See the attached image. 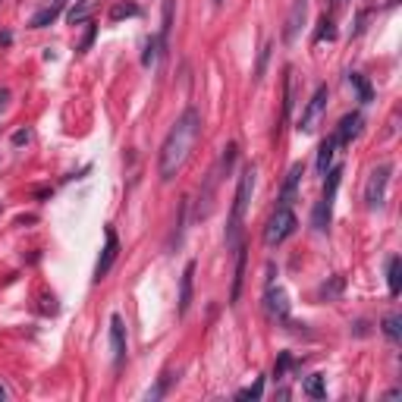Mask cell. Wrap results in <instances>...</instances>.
Here are the masks:
<instances>
[{"label": "cell", "mask_w": 402, "mask_h": 402, "mask_svg": "<svg viewBox=\"0 0 402 402\" xmlns=\"http://www.w3.org/2000/svg\"><path fill=\"white\" fill-rule=\"evenodd\" d=\"M198 135H201V113L195 110V107H188V110H182L179 117H176V123L170 126L167 138H163V144H161V154H157V173H161L163 182L179 176V170L186 167Z\"/></svg>", "instance_id": "1"}, {"label": "cell", "mask_w": 402, "mask_h": 402, "mask_svg": "<svg viewBox=\"0 0 402 402\" xmlns=\"http://www.w3.org/2000/svg\"><path fill=\"white\" fill-rule=\"evenodd\" d=\"M255 176H258L255 167H245L242 176H239L236 195H232L230 223H226V245H230V248H236L239 236H242V223H245V214H248V201H251V192H255Z\"/></svg>", "instance_id": "2"}, {"label": "cell", "mask_w": 402, "mask_h": 402, "mask_svg": "<svg viewBox=\"0 0 402 402\" xmlns=\"http://www.w3.org/2000/svg\"><path fill=\"white\" fill-rule=\"evenodd\" d=\"M295 226H299V220H295L292 207H289V204H276V211L270 214L267 226H264V245H267V248H276L280 242H286V239L292 236Z\"/></svg>", "instance_id": "3"}, {"label": "cell", "mask_w": 402, "mask_h": 402, "mask_svg": "<svg viewBox=\"0 0 402 402\" xmlns=\"http://www.w3.org/2000/svg\"><path fill=\"white\" fill-rule=\"evenodd\" d=\"M389 173H393V167H389V163H380V167H374V170H371V176H368V186H364V204H368L371 211H380V207H383V201H387Z\"/></svg>", "instance_id": "4"}, {"label": "cell", "mask_w": 402, "mask_h": 402, "mask_svg": "<svg viewBox=\"0 0 402 402\" xmlns=\"http://www.w3.org/2000/svg\"><path fill=\"white\" fill-rule=\"evenodd\" d=\"M327 100H330V88L318 85V88H314V94L308 98L302 117H299V132H314V129H318L320 117H324V110H327Z\"/></svg>", "instance_id": "5"}, {"label": "cell", "mask_w": 402, "mask_h": 402, "mask_svg": "<svg viewBox=\"0 0 402 402\" xmlns=\"http://www.w3.org/2000/svg\"><path fill=\"white\" fill-rule=\"evenodd\" d=\"M264 311H267L270 320L286 324V320H289V295H286V289L267 283V292H264Z\"/></svg>", "instance_id": "6"}, {"label": "cell", "mask_w": 402, "mask_h": 402, "mask_svg": "<svg viewBox=\"0 0 402 402\" xmlns=\"http://www.w3.org/2000/svg\"><path fill=\"white\" fill-rule=\"evenodd\" d=\"M107 242H104V248H100V258H98V264H94V280H104L107 274H110V267H113V261H117V255H119V239H117V230L113 226H107Z\"/></svg>", "instance_id": "7"}, {"label": "cell", "mask_w": 402, "mask_h": 402, "mask_svg": "<svg viewBox=\"0 0 402 402\" xmlns=\"http://www.w3.org/2000/svg\"><path fill=\"white\" fill-rule=\"evenodd\" d=\"M305 16H308V0H292L289 6V16H286V25H283V41L292 44L299 38L302 25H305Z\"/></svg>", "instance_id": "8"}, {"label": "cell", "mask_w": 402, "mask_h": 402, "mask_svg": "<svg viewBox=\"0 0 402 402\" xmlns=\"http://www.w3.org/2000/svg\"><path fill=\"white\" fill-rule=\"evenodd\" d=\"M110 349H113V364L126 362V324L119 314L110 318Z\"/></svg>", "instance_id": "9"}, {"label": "cell", "mask_w": 402, "mask_h": 402, "mask_svg": "<svg viewBox=\"0 0 402 402\" xmlns=\"http://www.w3.org/2000/svg\"><path fill=\"white\" fill-rule=\"evenodd\" d=\"M302 176H305V163H292V167H289V173H286V182H283V188H280V204H289V207H292Z\"/></svg>", "instance_id": "10"}, {"label": "cell", "mask_w": 402, "mask_h": 402, "mask_svg": "<svg viewBox=\"0 0 402 402\" xmlns=\"http://www.w3.org/2000/svg\"><path fill=\"white\" fill-rule=\"evenodd\" d=\"M217 182H220L217 170H211V173H207V179H204V188H201V195H198V207H195V220H204L207 214H211V204H214V188H217Z\"/></svg>", "instance_id": "11"}, {"label": "cell", "mask_w": 402, "mask_h": 402, "mask_svg": "<svg viewBox=\"0 0 402 402\" xmlns=\"http://www.w3.org/2000/svg\"><path fill=\"white\" fill-rule=\"evenodd\" d=\"M245 264H248V255H245V245H236V276H232V289H230V305H236L239 295H242Z\"/></svg>", "instance_id": "12"}, {"label": "cell", "mask_w": 402, "mask_h": 402, "mask_svg": "<svg viewBox=\"0 0 402 402\" xmlns=\"http://www.w3.org/2000/svg\"><path fill=\"white\" fill-rule=\"evenodd\" d=\"M362 132V113H345L343 119H339V129H336V142L339 144H349L352 138Z\"/></svg>", "instance_id": "13"}, {"label": "cell", "mask_w": 402, "mask_h": 402, "mask_svg": "<svg viewBox=\"0 0 402 402\" xmlns=\"http://www.w3.org/2000/svg\"><path fill=\"white\" fill-rule=\"evenodd\" d=\"M192 276H195V261H188L182 267V280H179V314H188V305H192Z\"/></svg>", "instance_id": "14"}, {"label": "cell", "mask_w": 402, "mask_h": 402, "mask_svg": "<svg viewBox=\"0 0 402 402\" xmlns=\"http://www.w3.org/2000/svg\"><path fill=\"white\" fill-rule=\"evenodd\" d=\"M336 148H339L336 135H330V138H324V142H320V148H318V173H320V176H324L327 170H330V163H333V154H336Z\"/></svg>", "instance_id": "15"}, {"label": "cell", "mask_w": 402, "mask_h": 402, "mask_svg": "<svg viewBox=\"0 0 402 402\" xmlns=\"http://www.w3.org/2000/svg\"><path fill=\"white\" fill-rule=\"evenodd\" d=\"M387 286H389V295H399V289H402V261H399V255H393L387 261Z\"/></svg>", "instance_id": "16"}, {"label": "cell", "mask_w": 402, "mask_h": 402, "mask_svg": "<svg viewBox=\"0 0 402 402\" xmlns=\"http://www.w3.org/2000/svg\"><path fill=\"white\" fill-rule=\"evenodd\" d=\"M60 10H63V3H47L44 10H38L35 16H31L29 25H31V29H47V25L54 22L57 16H60Z\"/></svg>", "instance_id": "17"}, {"label": "cell", "mask_w": 402, "mask_h": 402, "mask_svg": "<svg viewBox=\"0 0 402 402\" xmlns=\"http://www.w3.org/2000/svg\"><path fill=\"white\" fill-rule=\"evenodd\" d=\"M349 85L358 91V100H362V104H371V100H374V91H371V82L364 79L362 73H349Z\"/></svg>", "instance_id": "18"}, {"label": "cell", "mask_w": 402, "mask_h": 402, "mask_svg": "<svg viewBox=\"0 0 402 402\" xmlns=\"http://www.w3.org/2000/svg\"><path fill=\"white\" fill-rule=\"evenodd\" d=\"M91 10H94V0H79V3H73V6H69V13H66L69 25L85 22V19L91 16Z\"/></svg>", "instance_id": "19"}, {"label": "cell", "mask_w": 402, "mask_h": 402, "mask_svg": "<svg viewBox=\"0 0 402 402\" xmlns=\"http://www.w3.org/2000/svg\"><path fill=\"white\" fill-rule=\"evenodd\" d=\"M236 154H239V148L230 142V144H226V148H223V157H220V163H217V167H214V170H217V176H220V179L232 173V163H236Z\"/></svg>", "instance_id": "20"}, {"label": "cell", "mask_w": 402, "mask_h": 402, "mask_svg": "<svg viewBox=\"0 0 402 402\" xmlns=\"http://www.w3.org/2000/svg\"><path fill=\"white\" fill-rule=\"evenodd\" d=\"M173 3L176 0H163V25H161V47L167 50V44H170V29H173Z\"/></svg>", "instance_id": "21"}, {"label": "cell", "mask_w": 402, "mask_h": 402, "mask_svg": "<svg viewBox=\"0 0 402 402\" xmlns=\"http://www.w3.org/2000/svg\"><path fill=\"white\" fill-rule=\"evenodd\" d=\"M302 389H305V396H311V399H324V396H327L324 377H320V374H311V377H308L305 387H302Z\"/></svg>", "instance_id": "22"}, {"label": "cell", "mask_w": 402, "mask_h": 402, "mask_svg": "<svg viewBox=\"0 0 402 402\" xmlns=\"http://www.w3.org/2000/svg\"><path fill=\"white\" fill-rule=\"evenodd\" d=\"M138 3H132V0H126V3H117L110 10V22H119V19H132V16H138Z\"/></svg>", "instance_id": "23"}, {"label": "cell", "mask_w": 402, "mask_h": 402, "mask_svg": "<svg viewBox=\"0 0 402 402\" xmlns=\"http://www.w3.org/2000/svg\"><path fill=\"white\" fill-rule=\"evenodd\" d=\"M161 38H154V35H151L148 38V41H144V54H142V63H144V66H154V63H157V57H161Z\"/></svg>", "instance_id": "24"}, {"label": "cell", "mask_w": 402, "mask_h": 402, "mask_svg": "<svg viewBox=\"0 0 402 402\" xmlns=\"http://www.w3.org/2000/svg\"><path fill=\"white\" fill-rule=\"evenodd\" d=\"M324 38H327V41H333V38H336V25H333V19H320V22H318V31H314V41H324Z\"/></svg>", "instance_id": "25"}, {"label": "cell", "mask_w": 402, "mask_h": 402, "mask_svg": "<svg viewBox=\"0 0 402 402\" xmlns=\"http://www.w3.org/2000/svg\"><path fill=\"white\" fill-rule=\"evenodd\" d=\"M339 292H343V276H333V280L330 283H324V286H320V299H327V302H330V299H336V295Z\"/></svg>", "instance_id": "26"}, {"label": "cell", "mask_w": 402, "mask_h": 402, "mask_svg": "<svg viewBox=\"0 0 402 402\" xmlns=\"http://www.w3.org/2000/svg\"><path fill=\"white\" fill-rule=\"evenodd\" d=\"M399 327H402V318H399V314H389V318H383V333H387L393 343L399 339V333H402Z\"/></svg>", "instance_id": "27"}, {"label": "cell", "mask_w": 402, "mask_h": 402, "mask_svg": "<svg viewBox=\"0 0 402 402\" xmlns=\"http://www.w3.org/2000/svg\"><path fill=\"white\" fill-rule=\"evenodd\" d=\"M261 393H264V380L258 377L251 387H245V389H239L236 393V399H261Z\"/></svg>", "instance_id": "28"}, {"label": "cell", "mask_w": 402, "mask_h": 402, "mask_svg": "<svg viewBox=\"0 0 402 402\" xmlns=\"http://www.w3.org/2000/svg\"><path fill=\"white\" fill-rule=\"evenodd\" d=\"M292 355H289V352H283V355L280 358H276V364H274V377H276V380H283V377H286V371L289 368H292Z\"/></svg>", "instance_id": "29"}, {"label": "cell", "mask_w": 402, "mask_h": 402, "mask_svg": "<svg viewBox=\"0 0 402 402\" xmlns=\"http://www.w3.org/2000/svg\"><path fill=\"white\" fill-rule=\"evenodd\" d=\"M267 57H270V44H264L261 54H258V66H255V82H261L264 75V66H267Z\"/></svg>", "instance_id": "30"}, {"label": "cell", "mask_w": 402, "mask_h": 402, "mask_svg": "<svg viewBox=\"0 0 402 402\" xmlns=\"http://www.w3.org/2000/svg\"><path fill=\"white\" fill-rule=\"evenodd\" d=\"M167 383H170V380H167V377H163V380H161V383H157V387H154V389H148V396H144V399H151V402H154V399H161V396H163V393H167Z\"/></svg>", "instance_id": "31"}, {"label": "cell", "mask_w": 402, "mask_h": 402, "mask_svg": "<svg viewBox=\"0 0 402 402\" xmlns=\"http://www.w3.org/2000/svg\"><path fill=\"white\" fill-rule=\"evenodd\" d=\"M94 31H98V29H94V25H88V31H85V38H82L79 50H88V47H91V41H94Z\"/></svg>", "instance_id": "32"}, {"label": "cell", "mask_w": 402, "mask_h": 402, "mask_svg": "<svg viewBox=\"0 0 402 402\" xmlns=\"http://www.w3.org/2000/svg\"><path fill=\"white\" fill-rule=\"evenodd\" d=\"M29 138H31V132H29V129H19L16 135H13V144H25Z\"/></svg>", "instance_id": "33"}, {"label": "cell", "mask_w": 402, "mask_h": 402, "mask_svg": "<svg viewBox=\"0 0 402 402\" xmlns=\"http://www.w3.org/2000/svg\"><path fill=\"white\" fill-rule=\"evenodd\" d=\"M6 98H10V91H3V88H0V110H3V104H6Z\"/></svg>", "instance_id": "34"}, {"label": "cell", "mask_w": 402, "mask_h": 402, "mask_svg": "<svg viewBox=\"0 0 402 402\" xmlns=\"http://www.w3.org/2000/svg\"><path fill=\"white\" fill-rule=\"evenodd\" d=\"M6 396H10V389H6L3 383H0V399H6Z\"/></svg>", "instance_id": "35"}, {"label": "cell", "mask_w": 402, "mask_h": 402, "mask_svg": "<svg viewBox=\"0 0 402 402\" xmlns=\"http://www.w3.org/2000/svg\"><path fill=\"white\" fill-rule=\"evenodd\" d=\"M226 3V0H214V6H223Z\"/></svg>", "instance_id": "36"}, {"label": "cell", "mask_w": 402, "mask_h": 402, "mask_svg": "<svg viewBox=\"0 0 402 402\" xmlns=\"http://www.w3.org/2000/svg\"><path fill=\"white\" fill-rule=\"evenodd\" d=\"M50 3H63V0H50Z\"/></svg>", "instance_id": "37"}]
</instances>
